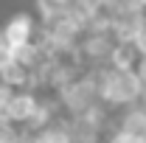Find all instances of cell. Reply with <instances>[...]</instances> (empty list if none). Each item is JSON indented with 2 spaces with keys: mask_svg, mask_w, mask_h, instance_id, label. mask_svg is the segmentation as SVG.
<instances>
[{
  "mask_svg": "<svg viewBox=\"0 0 146 143\" xmlns=\"http://www.w3.org/2000/svg\"><path fill=\"white\" fill-rule=\"evenodd\" d=\"M34 34H36V20L34 14H28V11H17V14H11L9 23L0 28V42H6L9 48H23V45H28V42H34Z\"/></svg>",
  "mask_w": 146,
  "mask_h": 143,
  "instance_id": "1",
  "label": "cell"
},
{
  "mask_svg": "<svg viewBox=\"0 0 146 143\" xmlns=\"http://www.w3.org/2000/svg\"><path fill=\"white\" fill-rule=\"evenodd\" d=\"M115 132L127 135L129 140H135V143H143L146 140V104L138 101V104H129V107L121 109Z\"/></svg>",
  "mask_w": 146,
  "mask_h": 143,
  "instance_id": "2",
  "label": "cell"
},
{
  "mask_svg": "<svg viewBox=\"0 0 146 143\" xmlns=\"http://www.w3.org/2000/svg\"><path fill=\"white\" fill-rule=\"evenodd\" d=\"M36 104H39V95L34 90H11V98L6 104V115L14 126H25L31 121Z\"/></svg>",
  "mask_w": 146,
  "mask_h": 143,
  "instance_id": "3",
  "label": "cell"
},
{
  "mask_svg": "<svg viewBox=\"0 0 146 143\" xmlns=\"http://www.w3.org/2000/svg\"><path fill=\"white\" fill-rule=\"evenodd\" d=\"M36 143H73L70 126L59 124V121H48L45 126L36 129Z\"/></svg>",
  "mask_w": 146,
  "mask_h": 143,
  "instance_id": "4",
  "label": "cell"
},
{
  "mask_svg": "<svg viewBox=\"0 0 146 143\" xmlns=\"http://www.w3.org/2000/svg\"><path fill=\"white\" fill-rule=\"evenodd\" d=\"M129 45L135 48V54H138V59H143V56H146V14L141 17V23H138V28L132 31V36H129Z\"/></svg>",
  "mask_w": 146,
  "mask_h": 143,
  "instance_id": "5",
  "label": "cell"
},
{
  "mask_svg": "<svg viewBox=\"0 0 146 143\" xmlns=\"http://www.w3.org/2000/svg\"><path fill=\"white\" fill-rule=\"evenodd\" d=\"M17 59V54H14V48H9L6 42H0V70L6 68V65H11Z\"/></svg>",
  "mask_w": 146,
  "mask_h": 143,
  "instance_id": "6",
  "label": "cell"
},
{
  "mask_svg": "<svg viewBox=\"0 0 146 143\" xmlns=\"http://www.w3.org/2000/svg\"><path fill=\"white\" fill-rule=\"evenodd\" d=\"M104 143H135V140H129L127 135H121V132H110Z\"/></svg>",
  "mask_w": 146,
  "mask_h": 143,
  "instance_id": "7",
  "label": "cell"
},
{
  "mask_svg": "<svg viewBox=\"0 0 146 143\" xmlns=\"http://www.w3.org/2000/svg\"><path fill=\"white\" fill-rule=\"evenodd\" d=\"M54 3H59V6H68V3H70V0H54Z\"/></svg>",
  "mask_w": 146,
  "mask_h": 143,
  "instance_id": "8",
  "label": "cell"
},
{
  "mask_svg": "<svg viewBox=\"0 0 146 143\" xmlns=\"http://www.w3.org/2000/svg\"><path fill=\"white\" fill-rule=\"evenodd\" d=\"M143 143H146V140H143Z\"/></svg>",
  "mask_w": 146,
  "mask_h": 143,
  "instance_id": "9",
  "label": "cell"
}]
</instances>
